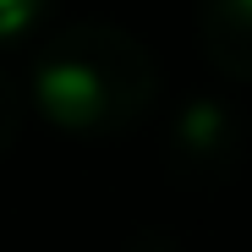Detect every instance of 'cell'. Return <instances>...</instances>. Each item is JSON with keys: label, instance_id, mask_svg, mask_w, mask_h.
I'll return each instance as SVG.
<instances>
[{"label": "cell", "instance_id": "cell-1", "mask_svg": "<svg viewBox=\"0 0 252 252\" xmlns=\"http://www.w3.org/2000/svg\"><path fill=\"white\" fill-rule=\"evenodd\" d=\"M148 94H154L148 55L126 33H110V28L66 33L38 61V104L50 110V121L77 126V132L132 126Z\"/></svg>", "mask_w": 252, "mask_h": 252}, {"label": "cell", "instance_id": "cell-2", "mask_svg": "<svg viewBox=\"0 0 252 252\" xmlns=\"http://www.w3.org/2000/svg\"><path fill=\"white\" fill-rule=\"evenodd\" d=\"M203 50L225 71L252 77V0H208L203 6Z\"/></svg>", "mask_w": 252, "mask_h": 252}, {"label": "cell", "instance_id": "cell-3", "mask_svg": "<svg viewBox=\"0 0 252 252\" xmlns=\"http://www.w3.org/2000/svg\"><path fill=\"white\" fill-rule=\"evenodd\" d=\"M38 11H44V0H0V38H11L22 33Z\"/></svg>", "mask_w": 252, "mask_h": 252}, {"label": "cell", "instance_id": "cell-4", "mask_svg": "<svg viewBox=\"0 0 252 252\" xmlns=\"http://www.w3.org/2000/svg\"><path fill=\"white\" fill-rule=\"evenodd\" d=\"M17 132V94H11V82L0 77V143H11Z\"/></svg>", "mask_w": 252, "mask_h": 252}]
</instances>
